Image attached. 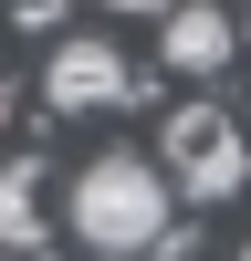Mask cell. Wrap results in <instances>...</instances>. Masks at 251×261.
Segmentation results:
<instances>
[{"instance_id": "1", "label": "cell", "mask_w": 251, "mask_h": 261, "mask_svg": "<svg viewBox=\"0 0 251 261\" xmlns=\"http://www.w3.org/2000/svg\"><path fill=\"white\" fill-rule=\"evenodd\" d=\"M63 220H73V241L94 251V261H136V251H157L167 241V167L157 157H94L73 188H63Z\"/></svg>"}, {"instance_id": "2", "label": "cell", "mask_w": 251, "mask_h": 261, "mask_svg": "<svg viewBox=\"0 0 251 261\" xmlns=\"http://www.w3.org/2000/svg\"><path fill=\"white\" fill-rule=\"evenodd\" d=\"M241 178H251L241 115H230V105H178V115H167V188L209 209V199H241Z\"/></svg>"}, {"instance_id": "3", "label": "cell", "mask_w": 251, "mask_h": 261, "mask_svg": "<svg viewBox=\"0 0 251 261\" xmlns=\"http://www.w3.org/2000/svg\"><path fill=\"white\" fill-rule=\"evenodd\" d=\"M42 105L53 115H115V105H136V73L105 32H63L53 63H42Z\"/></svg>"}, {"instance_id": "4", "label": "cell", "mask_w": 251, "mask_h": 261, "mask_svg": "<svg viewBox=\"0 0 251 261\" xmlns=\"http://www.w3.org/2000/svg\"><path fill=\"white\" fill-rule=\"evenodd\" d=\"M167 32H157V53H167V73H220L230 53H241V32H230V11L220 0H167Z\"/></svg>"}, {"instance_id": "5", "label": "cell", "mask_w": 251, "mask_h": 261, "mask_svg": "<svg viewBox=\"0 0 251 261\" xmlns=\"http://www.w3.org/2000/svg\"><path fill=\"white\" fill-rule=\"evenodd\" d=\"M0 261H53V230H42V157L0 167Z\"/></svg>"}, {"instance_id": "6", "label": "cell", "mask_w": 251, "mask_h": 261, "mask_svg": "<svg viewBox=\"0 0 251 261\" xmlns=\"http://www.w3.org/2000/svg\"><path fill=\"white\" fill-rule=\"evenodd\" d=\"M105 11H136V21H157V11H167V0H105Z\"/></svg>"}, {"instance_id": "7", "label": "cell", "mask_w": 251, "mask_h": 261, "mask_svg": "<svg viewBox=\"0 0 251 261\" xmlns=\"http://www.w3.org/2000/svg\"><path fill=\"white\" fill-rule=\"evenodd\" d=\"M53 11H63V0H21V21H32V32H42V21H53Z\"/></svg>"}, {"instance_id": "8", "label": "cell", "mask_w": 251, "mask_h": 261, "mask_svg": "<svg viewBox=\"0 0 251 261\" xmlns=\"http://www.w3.org/2000/svg\"><path fill=\"white\" fill-rule=\"evenodd\" d=\"M0 115H11V84H0Z\"/></svg>"}, {"instance_id": "9", "label": "cell", "mask_w": 251, "mask_h": 261, "mask_svg": "<svg viewBox=\"0 0 251 261\" xmlns=\"http://www.w3.org/2000/svg\"><path fill=\"white\" fill-rule=\"evenodd\" d=\"M241 261H251V241H241Z\"/></svg>"}]
</instances>
